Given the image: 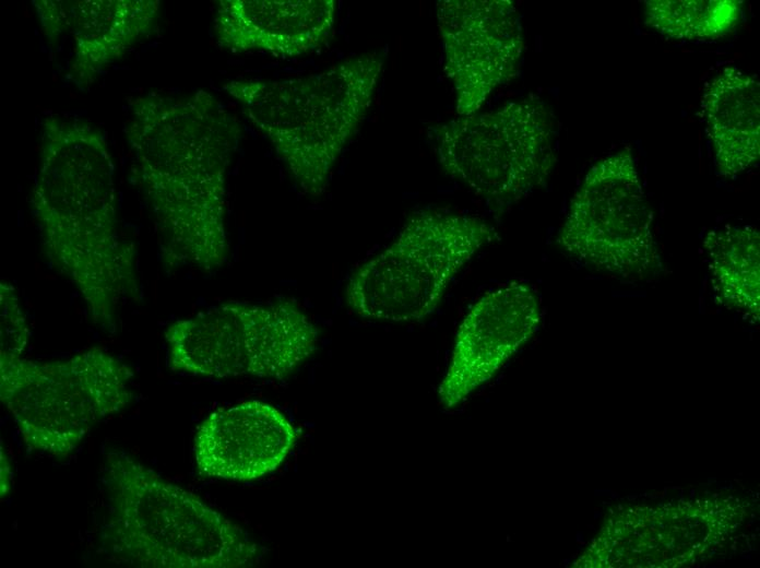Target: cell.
I'll return each instance as SVG.
<instances>
[{
  "label": "cell",
  "instance_id": "1",
  "mask_svg": "<svg viewBox=\"0 0 760 568\" xmlns=\"http://www.w3.org/2000/svg\"><path fill=\"white\" fill-rule=\"evenodd\" d=\"M242 138L238 119L213 94L150 92L130 108L132 173L153 214L165 268H222L229 252L227 175Z\"/></svg>",
  "mask_w": 760,
  "mask_h": 568
},
{
  "label": "cell",
  "instance_id": "2",
  "mask_svg": "<svg viewBox=\"0 0 760 568\" xmlns=\"http://www.w3.org/2000/svg\"><path fill=\"white\" fill-rule=\"evenodd\" d=\"M32 210L51 265L74 285L90 320L114 333L127 298H138L136 251L118 221L108 143L82 120L43 122Z\"/></svg>",
  "mask_w": 760,
  "mask_h": 568
},
{
  "label": "cell",
  "instance_id": "3",
  "mask_svg": "<svg viewBox=\"0 0 760 568\" xmlns=\"http://www.w3.org/2000/svg\"><path fill=\"white\" fill-rule=\"evenodd\" d=\"M100 551L138 568H248L264 548L241 526L133 455L110 449L102 468Z\"/></svg>",
  "mask_w": 760,
  "mask_h": 568
},
{
  "label": "cell",
  "instance_id": "4",
  "mask_svg": "<svg viewBox=\"0 0 760 568\" xmlns=\"http://www.w3.org/2000/svg\"><path fill=\"white\" fill-rule=\"evenodd\" d=\"M384 60L381 51L368 52L308 75L231 80L223 88L269 140L298 188L319 197L372 104Z\"/></svg>",
  "mask_w": 760,
  "mask_h": 568
},
{
  "label": "cell",
  "instance_id": "5",
  "mask_svg": "<svg viewBox=\"0 0 760 568\" xmlns=\"http://www.w3.org/2000/svg\"><path fill=\"white\" fill-rule=\"evenodd\" d=\"M494 234L477 216L418 211L388 247L352 274L346 305L370 320L420 321L436 311L452 280Z\"/></svg>",
  "mask_w": 760,
  "mask_h": 568
},
{
  "label": "cell",
  "instance_id": "6",
  "mask_svg": "<svg viewBox=\"0 0 760 568\" xmlns=\"http://www.w3.org/2000/svg\"><path fill=\"white\" fill-rule=\"evenodd\" d=\"M133 376L100 347L55 362L0 354V400L29 449L64 457L131 403Z\"/></svg>",
  "mask_w": 760,
  "mask_h": 568
},
{
  "label": "cell",
  "instance_id": "7",
  "mask_svg": "<svg viewBox=\"0 0 760 568\" xmlns=\"http://www.w3.org/2000/svg\"><path fill=\"white\" fill-rule=\"evenodd\" d=\"M171 370L207 378L283 379L318 350L319 330L295 303L227 301L165 330Z\"/></svg>",
  "mask_w": 760,
  "mask_h": 568
},
{
  "label": "cell",
  "instance_id": "8",
  "mask_svg": "<svg viewBox=\"0 0 760 568\" xmlns=\"http://www.w3.org/2000/svg\"><path fill=\"white\" fill-rule=\"evenodd\" d=\"M429 138L444 173L496 211L543 186L556 163L554 117L536 98L459 116Z\"/></svg>",
  "mask_w": 760,
  "mask_h": 568
},
{
  "label": "cell",
  "instance_id": "9",
  "mask_svg": "<svg viewBox=\"0 0 760 568\" xmlns=\"http://www.w3.org/2000/svg\"><path fill=\"white\" fill-rule=\"evenodd\" d=\"M557 241L581 263L617 277L642 280L661 269L653 213L630 150L591 167Z\"/></svg>",
  "mask_w": 760,
  "mask_h": 568
},
{
  "label": "cell",
  "instance_id": "10",
  "mask_svg": "<svg viewBox=\"0 0 760 568\" xmlns=\"http://www.w3.org/2000/svg\"><path fill=\"white\" fill-rule=\"evenodd\" d=\"M436 16L456 114H475L518 73L524 48L520 14L510 0H442Z\"/></svg>",
  "mask_w": 760,
  "mask_h": 568
},
{
  "label": "cell",
  "instance_id": "11",
  "mask_svg": "<svg viewBox=\"0 0 760 568\" xmlns=\"http://www.w3.org/2000/svg\"><path fill=\"white\" fill-rule=\"evenodd\" d=\"M539 321L537 295L525 283L509 282L480 296L456 331L438 386L440 405L454 409L492 379L532 338Z\"/></svg>",
  "mask_w": 760,
  "mask_h": 568
},
{
  "label": "cell",
  "instance_id": "12",
  "mask_svg": "<svg viewBox=\"0 0 760 568\" xmlns=\"http://www.w3.org/2000/svg\"><path fill=\"white\" fill-rule=\"evenodd\" d=\"M296 441L297 431L281 410L245 401L212 412L199 425L195 465L206 477L249 482L280 468Z\"/></svg>",
  "mask_w": 760,
  "mask_h": 568
},
{
  "label": "cell",
  "instance_id": "13",
  "mask_svg": "<svg viewBox=\"0 0 760 568\" xmlns=\"http://www.w3.org/2000/svg\"><path fill=\"white\" fill-rule=\"evenodd\" d=\"M33 7L47 37L71 35L69 75L84 88L151 28L159 1L36 0Z\"/></svg>",
  "mask_w": 760,
  "mask_h": 568
},
{
  "label": "cell",
  "instance_id": "14",
  "mask_svg": "<svg viewBox=\"0 0 760 568\" xmlns=\"http://www.w3.org/2000/svg\"><path fill=\"white\" fill-rule=\"evenodd\" d=\"M335 0H222L213 28L231 52H266L280 58L306 55L330 37Z\"/></svg>",
  "mask_w": 760,
  "mask_h": 568
},
{
  "label": "cell",
  "instance_id": "15",
  "mask_svg": "<svg viewBox=\"0 0 760 568\" xmlns=\"http://www.w3.org/2000/svg\"><path fill=\"white\" fill-rule=\"evenodd\" d=\"M702 114L720 176L734 178L760 156V84L735 67L720 71L705 86Z\"/></svg>",
  "mask_w": 760,
  "mask_h": 568
},
{
  "label": "cell",
  "instance_id": "16",
  "mask_svg": "<svg viewBox=\"0 0 760 568\" xmlns=\"http://www.w3.org/2000/svg\"><path fill=\"white\" fill-rule=\"evenodd\" d=\"M712 284L729 307L759 319L760 235L753 226H725L704 238Z\"/></svg>",
  "mask_w": 760,
  "mask_h": 568
},
{
  "label": "cell",
  "instance_id": "17",
  "mask_svg": "<svg viewBox=\"0 0 760 568\" xmlns=\"http://www.w3.org/2000/svg\"><path fill=\"white\" fill-rule=\"evenodd\" d=\"M740 2L735 0H648L645 23L675 39H714L737 24Z\"/></svg>",
  "mask_w": 760,
  "mask_h": 568
},
{
  "label": "cell",
  "instance_id": "18",
  "mask_svg": "<svg viewBox=\"0 0 760 568\" xmlns=\"http://www.w3.org/2000/svg\"><path fill=\"white\" fill-rule=\"evenodd\" d=\"M29 329L15 287L0 283V354L21 357L28 344Z\"/></svg>",
  "mask_w": 760,
  "mask_h": 568
}]
</instances>
